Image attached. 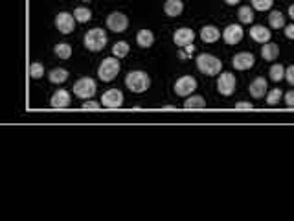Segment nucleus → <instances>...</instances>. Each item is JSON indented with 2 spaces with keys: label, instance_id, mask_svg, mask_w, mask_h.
Listing matches in <instances>:
<instances>
[{
  "label": "nucleus",
  "instance_id": "f257e3e1",
  "mask_svg": "<svg viewBox=\"0 0 294 221\" xmlns=\"http://www.w3.org/2000/svg\"><path fill=\"white\" fill-rule=\"evenodd\" d=\"M125 85L130 92L140 94V92H146L151 87V78L144 70H132L125 76Z\"/></svg>",
  "mask_w": 294,
  "mask_h": 221
},
{
  "label": "nucleus",
  "instance_id": "f03ea898",
  "mask_svg": "<svg viewBox=\"0 0 294 221\" xmlns=\"http://www.w3.org/2000/svg\"><path fill=\"white\" fill-rule=\"evenodd\" d=\"M197 68L204 76H217V74H220L222 61L219 57L212 56V54H200L197 57Z\"/></svg>",
  "mask_w": 294,
  "mask_h": 221
},
{
  "label": "nucleus",
  "instance_id": "7ed1b4c3",
  "mask_svg": "<svg viewBox=\"0 0 294 221\" xmlns=\"http://www.w3.org/2000/svg\"><path fill=\"white\" fill-rule=\"evenodd\" d=\"M107 32L102 28H92L88 30L85 34V39H83V43H85V46L88 48L90 52H100L105 48V45H107Z\"/></svg>",
  "mask_w": 294,
  "mask_h": 221
},
{
  "label": "nucleus",
  "instance_id": "20e7f679",
  "mask_svg": "<svg viewBox=\"0 0 294 221\" xmlns=\"http://www.w3.org/2000/svg\"><path fill=\"white\" fill-rule=\"evenodd\" d=\"M120 70H122L120 57H116V56L107 57V59H103L100 68H98V78L102 81H112L120 74Z\"/></svg>",
  "mask_w": 294,
  "mask_h": 221
},
{
  "label": "nucleus",
  "instance_id": "39448f33",
  "mask_svg": "<svg viewBox=\"0 0 294 221\" xmlns=\"http://www.w3.org/2000/svg\"><path fill=\"white\" fill-rule=\"evenodd\" d=\"M96 91H98V85L92 78H81L74 85V94L78 98H81V100H90L96 94Z\"/></svg>",
  "mask_w": 294,
  "mask_h": 221
},
{
  "label": "nucleus",
  "instance_id": "423d86ee",
  "mask_svg": "<svg viewBox=\"0 0 294 221\" xmlns=\"http://www.w3.org/2000/svg\"><path fill=\"white\" fill-rule=\"evenodd\" d=\"M236 85H238V80L232 72H222L217 80V91L222 96H232L234 91H236Z\"/></svg>",
  "mask_w": 294,
  "mask_h": 221
},
{
  "label": "nucleus",
  "instance_id": "0eeeda50",
  "mask_svg": "<svg viewBox=\"0 0 294 221\" xmlns=\"http://www.w3.org/2000/svg\"><path fill=\"white\" fill-rule=\"evenodd\" d=\"M107 26L114 34H122V32H125V30L129 28V19H127L125 13L114 12L107 17Z\"/></svg>",
  "mask_w": 294,
  "mask_h": 221
},
{
  "label": "nucleus",
  "instance_id": "6e6552de",
  "mask_svg": "<svg viewBox=\"0 0 294 221\" xmlns=\"http://www.w3.org/2000/svg\"><path fill=\"white\" fill-rule=\"evenodd\" d=\"M102 105L107 109H118L124 105V92L118 89H108L103 92L102 96Z\"/></svg>",
  "mask_w": 294,
  "mask_h": 221
},
{
  "label": "nucleus",
  "instance_id": "1a4fd4ad",
  "mask_svg": "<svg viewBox=\"0 0 294 221\" xmlns=\"http://www.w3.org/2000/svg\"><path fill=\"white\" fill-rule=\"evenodd\" d=\"M197 89V80L193 76H182L175 83V92L176 96H192V92Z\"/></svg>",
  "mask_w": 294,
  "mask_h": 221
},
{
  "label": "nucleus",
  "instance_id": "9d476101",
  "mask_svg": "<svg viewBox=\"0 0 294 221\" xmlns=\"http://www.w3.org/2000/svg\"><path fill=\"white\" fill-rule=\"evenodd\" d=\"M243 35H244V32L241 24H230V26H226L224 32H222V39H224L226 45H238V43H241Z\"/></svg>",
  "mask_w": 294,
  "mask_h": 221
},
{
  "label": "nucleus",
  "instance_id": "9b49d317",
  "mask_svg": "<svg viewBox=\"0 0 294 221\" xmlns=\"http://www.w3.org/2000/svg\"><path fill=\"white\" fill-rule=\"evenodd\" d=\"M74 21H76L74 15L62 12L56 17V28L59 30L61 34H72L74 28H76V23H74Z\"/></svg>",
  "mask_w": 294,
  "mask_h": 221
},
{
  "label": "nucleus",
  "instance_id": "f8f14e48",
  "mask_svg": "<svg viewBox=\"0 0 294 221\" xmlns=\"http://www.w3.org/2000/svg\"><path fill=\"white\" fill-rule=\"evenodd\" d=\"M173 41H175L176 46L180 48H186L188 45H193L195 41V32L192 28H178L173 35Z\"/></svg>",
  "mask_w": 294,
  "mask_h": 221
},
{
  "label": "nucleus",
  "instance_id": "ddd939ff",
  "mask_svg": "<svg viewBox=\"0 0 294 221\" xmlns=\"http://www.w3.org/2000/svg\"><path fill=\"white\" fill-rule=\"evenodd\" d=\"M232 63L234 67H236V70H248V68L254 67L256 57L250 52H241V54H238V56L234 57Z\"/></svg>",
  "mask_w": 294,
  "mask_h": 221
},
{
  "label": "nucleus",
  "instance_id": "4468645a",
  "mask_svg": "<svg viewBox=\"0 0 294 221\" xmlns=\"http://www.w3.org/2000/svg\"><path fill=\"white\" fill-rule=\"evenodd\" d=\"M250 37L256 41V43H261V45H265V43H268L270 41V30L265 28V26H261V24H256V26H252L250 28Z\"/></svg>",
  "mask_w": 294,
  "mask_h": 221
},
{
  "label": "nucleus",
  "instance_id": "2eb2a0df",
  "mask_svg": "<svg viewBox=\"0 0 294 221\" xmlns=\"http://www.w3.org/2000/svg\"><path fill=\"white\" fill-rule=\"evenodd\" d=\"M72 102V96H70V92L61 89V91L54 92V96H52V107L54 109H64L70 105Z\"/></svg>",
  "mask_w": 294,
  "mask_h": 221
},
{
  "label": "nucleus",
  "instance_id": "dca6fc26",
  "mask_svg": "<svg viewBox=\"0 0 294 221\" xmlns=\"http://www.w3.org/2000/svg\"><path fill=\"white\" fill-rule=\"evenodd\" d=\"M266 94V80L265 78H261L258 76L252 83H250V96H254L256 100H261V98H265Z\"/></svg>",
  "mask_w": 294,
  "mask_h": 221
},
{
  "label": "nucleus",
  "instance_id": "f3484780",
  "mask_svg": "<svg viewBox=\"0 0 294 221\" xmlns=\"http://www.w3.org/2000/svg\"><path fill=\"white\" fill-rule=\"evenodd\" d=\"M184 12V2L182 0H166L164 13L168 17H178Z\"/></svg>",
  "mask_w": 294,
  "mask_h": 221
},
{
  "label": "nucleus",
  "instance_id": "a211bd4d",
  "mask_svg": "<svg viewBox=\"0 0 294 221\" xmlns=\"http://www.w3.org/2000/svg\"><path fill=\"white\" fill-rule=\"evenodd\" d=\"M136 43L140 48H149V46L154 45V34L151 30H140L136 34Z\"/></svg>",
  "mask_w": 294,
  "mask_h": 221
},
{
  "label": "nucleus",
  "instance_id": "6ab92c4d",
  "mask_svg": "<svg viewBox=\"0 0 294 221\" xmlns=\"http://www.w3.org/2000/svg\"><path fill=\"white\" fill-rule=\"evenodd\" d=\"M278 56H280V46L270 43V41L263 45V48H261V57H263L265 61H274Z\"/></svg>",
  "mask_w": 294,
  "mask_h": 221
},
{
  "label": "nucleus",
  "instance_id": "aec40b11",
  "mask_svg": "<svg viewBox=\"0 0 294 221\" xmlns=\"http://www.w3.org/2000/svg\"><path fill=\"white\" fill-rule=\"evenodd\" d=\"M200 39L204 41V43H215V41L220 39V32L215 26H204L202 30H200Z\"/></svg>",
  "mask_w": 294,
  "mask_h": 221
},
{
  "label": "nucleus",
  "instance_id": "412c9836",
  "mask_svg": "<svg viewBox=\"0 0 294 221\" xmlns=\"http://www.w3.org/2000/svg\"><path fill=\"white\" fill-rule=\"evenodd\" d=\"M238 19H239V23H243V24L254 23V8H250V6L239 8Z\"/></svg>",
  "mask_w": 294,
  "mask_h": 221
},
{
  "label": "nucleus",
  "instance_id": "4be33fe9",
  "mask_svg": "<svg viewBox=\"0 0 294 221\" xmlns=\"http://www.w3.org/2000/svg\"><path fill=\"white\" fill-rule=\"evenodd\" d=\"M48 78H50L52 83L61 85V83H64V81L68 80V70H64V68H54Z\"/></svg>",
  "mask_w": 294,
  "mask_h": 221
},
{
  "label": "nucleus",
  "instance_id": "5701e85b",
  "mask_svg": "<svg viewBox=\"0 0 294 221\" xmlns=\"http://www.w3.org/2000/svg\"><path fill=\"white\" fill-rule=\"evenodd\" d=\"M268 24H270V28H274V30L285 28V17H283V13L270 12V15H268Z\"/></svg>",
  "mask_w": 294,
  "mask_h": 221
},
{
  "label": "nucleus",
  "instance_id": "b1692460",
  "mask_svg": "<svg viewBox=\"0 0 294 221\" xmlns=\"http://www.w3.org/2000/svg\"><path fill=\"white\" fill-rule=\"evenodd\" d=\"M184 107L186 109H204L206 107V100L202 96H188L186 102H184Z\"/></svg>",
  "mask_w": 294,
  "mask_h": 221
},
{
  "label": "nucleus",
  "instance_id": "393cba45",
  "mask_svg": "<svg viewBox=\"0 0 294 221\" xmlns=\"http://www.w3.org/2000/svg\"><path fill=\"white\" fill-rule=\"evenodd\" d=\"M54 52H56V56L59 59H70V56H72V46L68 45V43H59V45L54 46Z\"/></svg>",
  "mask_w": 294,
  "mask_h": 221
},
{
  "label": "nucleus",
  "instance_id": "a878e982",
  "mask_svg": "<svg viewBox=\"0 0 294 221\" xmlns=\"http://www.w3.org/2000/svg\"><path fill=\"white\" fill-rule=\"evenodd\" d=\"M74 17H76V23H88L92 19V12L88 8H76L74 10Z\"/></svg>",
  "mask_w": 294,
  "mask_h": 221
},
{
  "label": "nucleus",
  "instance_id": "bb28decb",
  "mask_svg": "<svg viewBox=\"0 0 294 221\" xmlns=\"http://www.w3.org/2000/svg\"><path fill=\"white\" fill-rule=\"evenodd\" d=\"M42 76H44V65L39 61L32 63V65H30V78H32V80H39Z\"/></svg>",
  "mask_w": 294,
  "mask_h": 221
},
{
  "label": "nucleus",
  "instance_id": "cd10ccee",
  "mask_svg": "<svg viewBox=\"0 0 294 221\" xmlns=\"http://www.w3.org/2000/svg\"><path fill=\"white\" fill-rule=\"evenodd\" d=\"M127 54H129V45L124 43V41H120V43H116V45L112 46V56L124 59V57H127Z\"/></svg>",
  "mask_w": 294,
  "mask_h": 221
},
{
  "label": "nucleus",
  "instance_id": "c85d7f7f",
  "mask_svg": "<svg viewBox=\"0 0 294 221\" xmlns=\"http://www.w3.org/2000/svg\"><path fill=\"white\" fill-rule=\"evenodd\" d=\"M268 76H270L272 81H282L285 78V68H283V65H272Z\"/></svg>",
  "mask_w": 294,
  "mask_h": 221
},
{
  "label": "nucleus",
  "instance_id": "c756f323",
  "mask_svg": "<svg viewBox=\"0 0 294 221\" xmlns=\"http://www.w3.org/2000/svg\"><path fill=\"white\" fill-rule=\"evenodd\" d=\"M272 4H274V0H252V8L258 10V12H266V10H270Z\"/></svg>",
  "mask_w": 294,
  "mask_h": 221
},
{
  "label": "nucleus",
  "instance_id": "7c9ffc66",
  "mask_svg": "<svg viewBox=\"0 0 294 221\" xmlns=\"http://www.w3.org/2000/svg\"><path fill=\"white\" fill-rule=\"evenodd\" d=\"M282 96H283L282 89H272V91H268V94H266V103H268V105H276Z\"/></svg>",
  "mask_w": 294,
  "mask_h": 221
},
{
  "label": "nucleus",
  "instance_id": "2f4dec72",
  "mask_svg": "<svg viewBox=\"0 0 294 221\" xmlns=\"http://www.w3.org/2000/svg\"><path fill=\"white\" fill-rule=\"evenodd\" d=\"M102 107V102H94V100H85L83 102V109H92V111H96V109H100Z\"/></svg>",
  "mask_w": 294,
  "mask_h": 221
},
{
  "label": "nucleus",
  "instance_id": "473e14b6",
  "mask_svg": "<svg viewBox=\"0 0 294 221\" xmlns=\"http://www.w3.org/2000/svg\"><path fill=\"white\" fill-rule=\"evenodd\" d=\"M285 80H287L288 83L294 87V65H292V67H288L287 70H285Z\"/></svg>",
  "mask_w": 294,
  "mask_h": 221
},
{
  "label": "nucleus",
  "instance_id": "72a5a7b5",
  "mask_svg": "<svg viewBox=\"0 0 294 221\" xmlns=\"http://www.w3.org/2000/svg\"><path fill=\"white\" fill-rule=\"evenodd\" d=\"M285 103H287L288 107H294V91H288L285 94Z\"/></svg>",
  "mask_w": 294,
  "mask_h": 221
},
{
  "label": "nucleus",
  "instance_id": "f704fd0d",
  "mask_svg": "<svg viewBox=\"0 0 294 221\" xmlns=\"http://www.w3.org/2000/svg\"><path fill=\"white\" fill-rule=\"evenodd\" d=\"M236 109H238V111H241V109L252 111V103H250V102H238V103H236Z\"/></svg>",
  "mask_w": 294,
  "mask_h": 221
},
{
  "label": "nucleus",
  "instance_id": "c9c22d12",
  "mask_svg": "<svg viewBox=\"0 0 294 221\" xmlns=\"http://www.w3.org/2000/svg\"><path fill=\"white\" fill-rule=\"evenodd\" d=\"M285 37H287V39H294V23L285 26Z\"/></svg>",
  "mask_w": 294,
  "mask_h": 221
},
{
  "label": "nucleus",
  "instance_id": "e433bc0d",
  "mask_svg": "<svg viewBox=\"0 0 294 221\" xmlns=\"http://www.w3.org/2000/svg\"><path fill=\"white\" fill-rule=\"evenodd\" d=\"M224 2H226L228 6H236V4H239L241 0H224Z\"/></svg>",
  "mask_w": 294,
  "mask_h": 221
},
{
  "label": "nucleus",
  "instance_id": "4c0bfd02",
  "mask_svg": "<svg viewBox=\"0 0 294 221\" xmlns=\"http://www.w3.org/2000/svg\"><path fill=\"white\" fill-rule=\"evenodd\" d=\"M186 52L190 54V56H192L193 52H195V46H193V45H188V46H186Z\"/></svg>",
  "mask_w": 294,
  "mask_h": 221
},
{
  "label": "nucleus",
  "instance_id": "58836bf2",
  "mask_svg": "<svg viewBox=\"0 0 294 221\" xmlns=\"http://www.w3.org/2000/svg\"><path fill=\"white\" fill-rule=\"evenodd\" d=\"M162 111H176V107H175V105H164V107H162Z\"/></svg>",
  "mask_w": 294,
  "mask_h": 221
},
{
  "label": "nucleus",
  "instance_id": "ea45409f",
  "mask_svg": "<svg viewBox=\"0 0 294 221\" xmlns=\"http://www.w3.org/2000/svg\"><path fill=\"white\" fill-rule=\"evenodd\" d=\"M288 17L294 21V4H292V6H288Z\"/></svg>",
  "mask_w": 294,
  "mask_h": 221
},
{
  "label": "nucleus",
  "instance_id": "a19ab883",
  "mask_svg": "<svg viewBox=\"0 0 294 221\" xmlns=\"http://www.w3.org/2000/svg\"><path fill=\"white\" fill-rule=\"evenodd\" d=\"M83 2H88V0H83Z\"/></svg>",
  "mask_w": 294,
  "mask_h": 221
}]
</instances>
